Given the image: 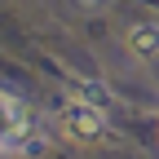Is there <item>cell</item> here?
Masks as SVG:
<instances>
[{
	"label": "cell",
	"mask_w": 159,
	"mask_h": 159,
	"mask_svg": "<svg viewBox=\"0 0 159 159\" xmlns=\"http://www.w3.org/2000/svg\"><path fill=\"white\" fill-rule=\"evenodd\" d=\"M75 5H80V9H102L106 0H75Z\"/></svg>",
	"instance_id": "obj_3"
},
{
	"label": "cell",
	"mask_w": 159,
	"mask_h": 159,
	"mask_svg": "<svg viewBox=\"0 0 159 159\" xmlns=\"http://www.w3.org/2000/svg\"><path fill=\"white\" fill-rule=\"evenodd\" d=\"M57 124H62V133L71 137V142H97V137L106 133L102 106H89V97L84 102H66L62 111H57Z\"/></svg>",
	"instance_id": "obj_1"
},
{
	"label": "cell",
	"mask_w": 159,
	"mask_h": 159,
	"mask_svg": "<svg viewBox=\"0 0 159 159\" xmlns=\"http://www.w3.org/2000/svg\"><path fill=\"white\" fill-rule=\"evenodd\" d=\"M128 49L142 53V57H155L159 53V27L155 22H133L128 27Z\"/></svg>",
	"instance_id": "obj_2"
}]
</instances>
